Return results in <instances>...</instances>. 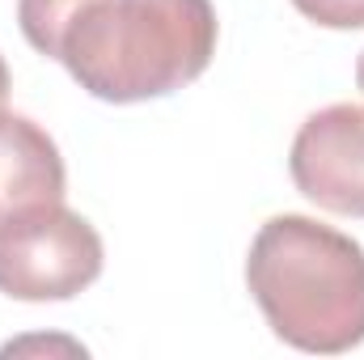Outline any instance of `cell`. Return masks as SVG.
Returning a JSON list of instances; mask_svg holds the SVG:
<instances>
[{
  "mask_svg": "<svg viewBox=\"0 0 364 360\" xmlns=\"http://www.w3.org/2000/svg\"><path fill=\"white\" fill-rule=\"evenodd\" d=\"M216 55L212 0H93L55 60L102 102H149L191 85Z\"/></svg>",
  "mask_w": 364,
  "mask_h": 360,
  "instance_id": "2",
  "label": "cell"
},
{
  "mask_svg": "<svg viewBox=\"0 0 364 360\" xmlns=\"http://www.w3.org/2000/svg\"><path fill=\"white\" fill-rule=\"evenodd\" d=\"M301 17L326 30H364V0H292Z\"/></svg>",
  "mask_w": 364,
  "mask_h": 360,
  "instance_id": "7",
  "label": "cell"
},
{
  "mask_svg": "<svg viewBox=\"0 0 364 360\" xmlns=\"http://www.w3.org/2000/svg\"><path fill=\"white\" fill-rule=\"evenodd\" d=\"M246 284L288 348L339 356L364 344V246L348 233L296 212L272 216L250 242Z\"/></svg>",
  "mask_w": 364,
  "mask_h": 360,
  "instance_id": "1",
  "label": "cell"
},
{
  "mask_svg": "<svg viewBox=\"0 0 364 360\" xmlns=\"http://www.w3.org/2000/svg\"><path fill=\"white\" fill-rule=\"evenodd\" d=\"M9 64H4V55H0V110H4V102H9Z\"/></svg>",
  "mask_w": 364,
  "mask_h": 360,
  "instance_id": "8",
  "label": "cell"
},
{
  "mask_svg": "<svg viewBox=\"0 0 364 360\" xmlns=\"http://www.w3.org/2000/svg\"><path fill=\"white\" fill-rule=\"evenodd\" d=\"M356 85L364 90V55H360V64H356Z\"/></svg>",
  "mask_w": 364,
  "mask_h": 360,
  "instance_id": "9",
  "label": "cell"
},
{
  "mask_svg": "<svg viewBox=\"0 0 364 360\" xmlns=\"http://www.w3.org/2000/svg\"><path fill=\"white\" fill-rule=\"evenodd\" d=\"M64 157L55 140L26 115L0 110V229L64 203Z\"/></svg>",
  "mask_w": 364,
  "mask_h": 360,
  "instance_id": "5",
  "label": "cell"
},
{
  "mask_svg": "<svg viewBox=\"0 0 364 360\" xmlns=\"http://www.w3.org/2000/svg\"><path fill=\"white\" fill-rule=\"evenodd\" d=\"M102 238L64 203L0 229V292L17 301H68L102 275Z\"/></svg>",
  "mask_w": 364,
  "mask_h": 360,
  "instance_id": "3",
  "label": "cell"
},
{
  "mask_svg": "<svg viewBox=\"0 0 364 360\" xmlns=\"http://www.w3.org/2000/svg\"><path fill=\"white\" fill-rule=\"evenodd\" d=\"M288 170L296 191L335 216L364 221V106L335 102L309 115L292 140Z\"/></svg>",
  "mask_w": 364,
  "mask_h": 360,
  "instance_id": "4",
  "label": "cell"
},
{
  "mask_svg": "<svg viewBox=\"0 0 364 360\" xmlns=\"http://www.w3.org/2000/svg\"><path fill=\"white\" fill-rule=\"evenodd\" d=\"M85 4H93V0H17V21H21L26 43H30L38 55L55 60L64 30L81 17Z\"/></svg>",
  "mask_w": 364,
  "mask_h": 360,
  "instance_id": "6",
  "label": "cell"
}]
</instances>
